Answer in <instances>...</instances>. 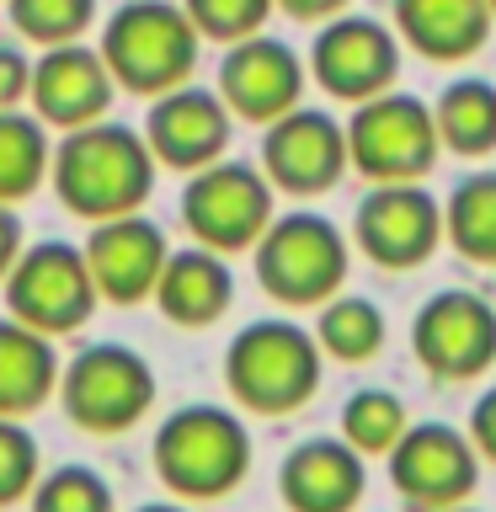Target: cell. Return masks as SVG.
<instances>
[{"instance_id":"6da1fadb","label":"cell","mask_w":496,"mask_h":512,"mask_svg":"<svg viewBox=\"0 0 496 512\" xmlns=\"http://www.w3.org/2000/svg\"><path fill=\"white\" fill-rule=\"evenodd\" d=\"M155 166L144 134L123 123H86L70 128V139L54 155V192L70 214L102 224L118 214H139V203L155 187Z\"/></svg>"},{"instance_id":"7a4b0ae2","label":"cell","mask_w":496,"mask_h":512,"mask_svg":"<svg viewBox=\"0 0 496 512\" xmlns=\"http://www.w3.org/2000/svg\"><path fill=\"white\" fill-rule=\"evenodd\" d=\"M251 470V432L224 406H182L155 432V475L182 502H219Z\"/></svg>"},{"instance_id":"3957f363","label":"cell","mask_w":496,"mask_h":512,"mask_svg":"<svg viewBox=\"0 0 496 512\" xmlns=\"http://www.w3.org/2000/svg\"><path fill=\"white\" fill-rule=\"evenodd\" d=\"M320 342L294 320H251L224 352V384L256 416H294L320 390Z\"/></svg>"},{"instance_id":"277c9868","label":"cell","mask_w":496,"mask_h":512,"mask_svg":"<svg viewBox=\"0 0 496 512\" xmlns=\"http://www.w3.org/2000/svg\"><path fill=\"white\" fill-rule=\"evenodd\" d=\"M198 43L203 32L192 27V16L171 0H128L123 11H112L102 32V59L118 86L139 96H166L187 86L198 70Z\"/></svg>"},{"instance_id":"5b68a950","label":"cell","mask_w":496,"mask_h":512,"mask_svg":"<svg viewBox=\"0 0 496 512\" xmlns=\"http://www.w3.org/2000/svg\"><path fill=\"white\" fill-rule=\"evenodd\" d=\"M256 283L278 304H326L347 283V235L326 214L294 208V214H272V224L256 240Z\"/></svg>"},{"instance_id":"8992f818","label":"cell","mask_w":496,"mask_h":512,"mask_svg":"<svg viewBox=\"0 0 496 512\" xmlns=\"http://www.w3.org/2000/svg\"><path fill=\"white\" fill-rule=\"evenodd\" d=\"M438 155H443L438 118H432V102H422V96L390 86L352 107L347 160L368 182H427Z\"/></svg>"},{"instance_id":"52a82bcc","label":"cell","mask_w":496,"mask_h":512,"mask_svg":"<svg viewBox=\"0 0 496 512\" xmlns=\"http://www.w3.org/2000/svg\"><path fill=\"white\" fill-rule=\"evenodd\" d=\"M59 400L80 432H128L155 406V368L123 342H91L64 363Z\"/></svg>"},{"instance_id":"ba28073f","label":"cell","mask_w":496,"mask_h":512,"mask_svg":"<svg viewBox=\"0 0 496 512\" xmlns=\"http://www.w3.org/2000/svg\"><path fill=\"white\" fill-rule=\"evenodd\" d=\"M272 187L267 171L246 166V160H214V166L192 171L182 192V224L192 240L219 256L251 251L262 230L272 224Z\"/></svg>"},{"instance_id":"9c48e42d","label":"cell","mask_w":496,"mask_h":512,"mask_svg":"<svg viewBox=\"0 0 496 512\" xmlns=\"http://www.w3.org/2000/svg\"><path fill=\"white\" fill-rule=\"evenodd\" d=\"M384 459H390V486L411 512L464 507L480 486V464H486L470 432L448 422H411Z\"/></svg>"},{"instance_id":"30bf717a","label":"cell","mask_w":496,"mask_h":512,"mask_svg":"<svg viewBox=\"0 0 496 512\" xmlns=\"http://www.w3.org/2000/svg\"><path fill=\"white\" fill-rule=\"evenodd\" d=\"M96 278L86 267V251L64 246V240H43L16 256V267L6 272V304L22 326L43 336H70L91 320L96 310Z\"/></svg>"},{"instance_id":"8fae6325","label":"cell","mask_w":496,"mask_h":512,"mask_svg":"<svg viewBox=\"0 0 496 512\" xmlns=\"http://www.w3.org/2000/svg\"><path fill=\"white\" fill-rule=\"evenodd\" d=\"M411 352L438 384L480 379L496 363V310L470 288H443L411 320Z\"/></svg>"},{"instance_id":"7c38bea8","label":"cell","mask_w":496,"mask_h":512,"mask_svg":"<svg viewBox=\"0 0 496 512\" xmlns=\"http://www.w3.org/2000/svg\"><path fill=\"white\" fill-rule=\"evenodd\" d=\"M352 240L374 267L411 272L443 246V203L422 182H374L352 214Z\"/></svg>"},{"instance_id":"4fadbf2b","label":"cell","mask_w":496,"mask_h":512,"mask_svg":"<svg viewBox=\"0 0 496 512\" xmlns=\"http://www.w3.org/2000/svg\"><path fill=\"white\" fill-rule=\"evenodd\" d=\"M310 75L336 102H352V107L390 91L400 75L395 27L374 22V16H358V11H342L331 22H320L315 43H310Z\"/></svg>"},{"instance_id":"5bb4252c","label":"cell","mask_w":496,"mask_h":512,"mask_svg":"<svg viewBox=\"0 0 496 512\" xmlns=\"http://www.w3.org/2000/svg\"><path fill=\"white\" fill-rule=\"evenodd\" d=\"M347 160V123L320 107H294L267 123L262 134V171L288 198H320L342 182Z\"/></svg>"},{"instance_id":"9a60e30c","label":"cell","mask_w":496,"mask_h":512,"mask_svg":"<svg viewBox=\"0 0 496 512\" xmlns=\"http://www.w3.org/2000/svg\"><path fill=\"white\" fill-rule=\"evenodd\" d=\"M219 96L235 118L267 128L272 118H283V112L299 107L304 59L288 43L267 38V32H251V38L230 43V54L219 64Z\"/></svg>"},{"instance_id":"2e32d148","label":"cell","mask_w":496,"mask_h":512,"mask_svg":"<svg viewBox=\"0 0 496 512\" xmlns=\"http://www.w3.org/2000/svg\"><path fill=\"white\" fill-rule=\"evenodd\" d=\"M230 123H235V112L224 107L219 91L176 86L166 96H155L150 118H144V144H150V155L160 166L203 171L230 150Z\"/></svg>"},{"instance_id":"e0dca14e","label":"cell","mask_w":496,"mask_h":512,"mask_svg":"<svg viewBox=\"0 0 496 512\" xmlns=\"http://www.w3.org/2000/svg\"><path fill=\"white\" fill-rule=\"evenodd\" d=\"M166 230L144 214H118V219H102L86 240V267L96 278V294L112 299V304H139V299H155V283H160V267H166Z\"/></svg>"},{"instance_id":"ac0fdd59","label":"cell","mask_w":496,"mask_h":512,"mask_svg":"<svg viewBox=\"0 0 496 512\" xmlns=\"http://www.w3.org/2000/svg\"><path fill=\"white\" fill-rule=\"evenodd\" d=\"M112 91H118V80H112L107 59L91 54L86 43H54L32 64V107L54 128L102 123V112L112 107Z\"/></svg>"},{"instance_id":"d6986e66","label":"cell","mask_w":496,"mask_h":512,"mask_svg":"<svg viewBox=\"0 0 496 512\" xmlns=\"http://www.w3.org/2000/svg\"><path fill=\"white\" fill-rule=\"evenodd\" d=\"M363 491H368L363 454L342 432L294 443L278 470V496L288 512H352L363 502Z\"/></svg>"},{"instance_id":"ffe728a7","label":"cell","mask_w":496,"mask_h":512,"mask_svg":"<svg viewBox=\"0 0 496 512\" xmlns=\"http://www.w3.org/2000/svg\"><path fill=\"white\" fill-rule=\"evenodd\" d=\"M395 38L432 64H459L491 38V0H390Z\"/></svg>"},{"instance_id":"44dd1931","label":"cell","mask_w":496,"mask_h":512,"mask_svg":"<svg viewBox=\"0 0 496 512\" xmlns=\"http://www.w3.org/2000/svg\"><path fill=\"white\" fill-rule=\"evenodd\" d=\"M235 299V272L219 251L208 246H187V251H171L166 267H160V283H155V304L171 326H187V331H203L230 310Z\"/></svg>"},{"instance_id":"7402d4cb","label":"cell","mask_w":496,"mask_h":512,"mask_svg":"<svg viewBox=\"0 0 496 512\" xmlns=\"http://www.w3.org/2000/svg\"><path fill=\"white\" fill-rule=\"evenodd\" d=\"M59 390V358L43 331L22 326V320H0V416L22 422L38 411L48 395Z\"/></svg>"},{"instance_id":"603a6c76","label":"cell","mask_w":496,"mask_h":512,"mask_svg":"<svg viewBox=\"0 0 496 512\" xmlns=\"http://www.w3.org/2000/svg\"><path fill=\"white\" fill-rule=\"evenodd\" d=\"M432 118H438V139L448 155L480 160L496 155V86L480 75L448 80L432 102Z\"/></svg>"},{"instance_id":"cb8c5ba5","label":"cell","mask_w":496,"mask_h":512,"mask_svg":"<svg viewBox=\"0 0 496 512\" xmlns=\"http://www.w3.org/2000/svg\"><path fill=\"white\" fill-rule=\"evenodd\" d=\"M443 240L464 262L496 267V171L459 176L443 203Z\"/></svg>"},{"instance_id":"d4e9b609","label":"cell","mask_w":496,"mask_h":512,"mask_svg":"<svg viewBox=\"0 0 496 512\" xmlns=\"http://www.w3.org/2000/svg\"><path fill=\"white\" fill-rule=\"evenodd\" d=\"M384 336H390V326H384V310L374 299L363 294H331L326 304H320V326H315V342L326 358L336 363H368L384 352Z\"/></svg>"},{"instance_id":"484cf974","label":"cell","mask_w":496,"mask_h":512,"mask_svg":"<svg viewBox=\"0 0 496 512\" xmlns=\"http://www.w3.org/2000/svg\"><path fill=\"white\" fill-rule=\"evenodd\" d=\"M48 171V139L43 118H22V112H0V203H22L38 192Z\"/></svg>"},{"instance_id":"4316f807","label":"cell","mask_w":496,"mask_h":512,"mask_svg":"<svg viewBox=\"0 0 496 512\" xmlns=\"http://www.w3.org/2000/svg\"><path fill=\"white\" fill-rule=\"evenodd\" d=\"M406 427H411V416H406V400L395 390H374V384H368V390H352L347 406H342V438L358 448L363 459L390 454Z\"/></svg>"},{"instance_id":"83f0119b","label":"cell","mask_w":496,"mask_h":512,"mask_svg":"<svg viewBox=\"0 0 496 512\" xmlns=\"http://www.w3.org/2000/svg\"><path fill=\"white\" fill-rule=\"evenodd\" d=\"M32 512H118L112 502V486L86 464H59V470L38 475L32 486Z\"/></svg>"},{"instance_id":"f1b7e54d","label":"cell","mask_w":496,"mask_h":512,"mask_svg":"<svg viewBox=\"0 0 496 512\" xmlns=\"http://www.w3.org/2000/svg\"><path fill=\"white\" fill-rule=\"evenodd\" d=\"M91 16L96 0H11V22L32 43H75Z\"/></svg>"},{"instance_id":"f546056e","label":"cell","mask_w":496,"mask_h":512,"mask_svg":"<svg viewBox=\"0 0 496 512\" xmlns=\"http://www.w3.org/2000/svg\"><path fill=\"white\" fill-rule=\"evenodd\" d=\"M272 6H278V0H182L192 27L214 43H240V38H251V32H262Z\"/></svg>"},{"instance_id":"4dcf8cb0","label":"cell","mask_w":496,"mask_h":512,"mask_svg":"<svg viewBox=\"0 0 496 512\" xmlns=\"http://www.w3.org/2000/svg\"><path fill=\"white\" fill-rule=\"evenodd\" d=\"M38 443L32 432L16 422V416H0V507L27 502L32 486H38Z\"/></svg>"},{"instance_id":"1f68e13d","label":"cell","mask_w":496,"mask_h":512,"mask_svg":"<svg viewBox=\"0 0 496 512\" xmlns=\"http://www.w3.org/2000/svg\"><path fill=\"white\" fill-rule=\"evenodd\" d=\"M32 96V64L22 48H0V112H16V102Z\"/></svg>"},{"instance_id":"d6a6232c","label":"cell","mask_w":496,"mask_h":512,"mask_svg":"<svg viewBox=\"0 0 496 512\" xmlns=\"http://www.w3.org/2000/svg\"><path fill=\"white\" fill-rule=\"evenodd\" d=\"M464 432H470V443L480 448V459L496 464V384L475 395V406H470V427H464Z\"/></svg>"},{"instance_id":"836d02e7","label":"cell","mask_w":496,"mask_h":512,"mask_svg":"<svg viewBox=\"0 0 496 512\" xmlns=\"http://www.w3.org/2000/svg\"><path fill=\"white\" fill-rule=\"evenodd\" d=\"M278 6L294 16V22H331V16H342L352 0H278Z\"/></svg>"},{"instance_id":"e575fe53","label":"cell","mask_w":496,"mask_h":512,"mask_svg":"<svg viewBox=\"0 0 496 512\" xmlns=\"http://www.w3.org/2000/svg\"><path fill=\"white\" fill-rule=\"evenodd\" d=\"M16 256H22V224H16L11 203H0V278L16 267Z\"/></svg>"},{"instance_id":"d590c367","label":"cell","mask_w":496,"mask_h":512,"mask_svg":"<svg viewBox=\"0 0 496 512\" xmlns=\"http://www.w3.org/2000/svg\"><path fill=\"white\" fill-rule=\"evenodd\" d=\"M139 512H187V507H176V502H150V507H139Z\"/></svg>"},{"instance_id":"8d00e7d4","label":"cell","mask_w":496,"mask_h":512,"mask_svg":"<svg viewBox=\"0 0 496 512\" xmlns=\"http://www.w3.org/2000/svg\"><path fill=\"white\" fill-rule=\"evenodd\" d=\"M448 512H470V507H448Z\"/></svg>"},{"instance_id":"74e56055","label":"cell","mask_w":496,"mask_h":512,"mask_svg":"<svg viewBox=\"0 0 496 512\" xmlns=\"http://www.w3.org/2000/svg\"><path fill=\"white\" fill-rule=\"evenodd\" d=\"M491 11H496V0H491Z\"/></svg>"}]
</instances>
